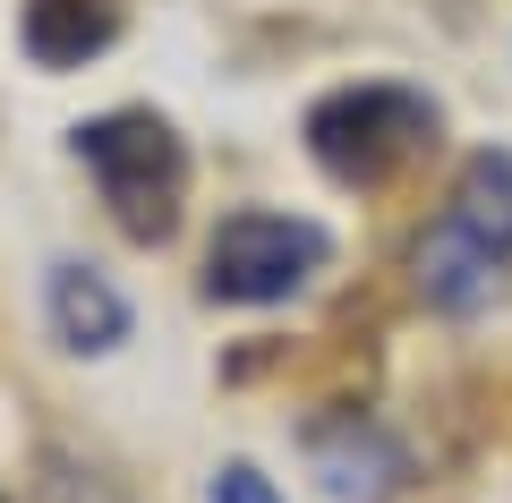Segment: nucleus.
I'll return each instance as SVG.
<instances>
[{
	"label": "nucleus",
	"mask_w": 512,
	"mask_h": 503,
	"mask_svg": "<svg viewBox=\"0 0 512 503\" xmlns=\"http://www.w3.org/2000/svg\"><path fill=\"white\" fill-rule=\"evenodd\" d=\"M0 503H9V495H0Z\"/></svg>",
	"instance_id": "obj_11"
},
{
	"label": "nucleus",
	"mask_w": 512,
	"mask_h": 503,
	"mask_svg": "<svg viewBox=\"0 0 512 503\" xmlns=\"http://www.w3.org/2000/svg\"><path fill=\"white\" fill-rule=\"evenodd\" d=\"M77 162H86L94 197H103V214L120 222L137 248H163L171 231H180V205H188V145L180 128L163 120V111H94V120L69 128Z\"/></svg>",
	"instance_id": "obj_1"
},
{
	"label": "nucleus",
	"mask_w": 512,
	"mask_h": 503,
	"mask_svg": "<svg viewBox=\"0 0 512 503\" xmlns=\"http://www.w3.org/2000/svg\"><path fill=\"white\" fill-rule=\"evenodd\" d=\"M308 469L333 503H393L410 486V444L376 410H342L308 427Z\"/></svg>",
	"instance_id": "obj_4"
},
{
	"label": "nucleus",
	"mask_w": 512,
	"mask_h": 503,
	"mask_svg": "<svg viewBox=\"0 0 512 503\" xmlns=\"http://www.w3.org/2000/svg\"><path fill=\"white\" fill-rule=\"evenodd\" d=\"M325 265H333L325 222L248 205V214H222L214 248H205V299L214 307H274V299H291V290H308Z\"/></svg>",
	"instance_id": "obj_3"
},
{
	"label": "nucleus",
	"mask_w": 512,
	"mask_h": 503,
	"mask_svg": "<svg viewBox=\"0 0 512 503\" xmlns=\"http://www.w3.org/2000/svg\"><path fill=\"white\" fill-rule=\"evenodd\" d=\"M205 503H282V495H274V478H265V469L231 461V469H214V486H205Z\"/></svg>",
	"instance_id": "obj_10"
},
{
	"label": "nucleus",
	"mask_w": 512,
	"mask_h": 503,
	"mask_svg": "<svg viewBox=\"0 0 512 503\" xmlns=\"http://www.w3.org/2000/svg\"><path fill=\"white\" fill-rule=\"evenodd\" d=\"M128 0H26L18 9V43L35 69H86L94 52H111Z\"/></svg>",
	"instance_id": "obj_7"
},
{
	"label": "nucleus",
	"mask_w": 512,
	"mask_h": 503,
	"mask_svg": "<svg viewBox=\"0 0 512 503\" xmlns=\"http://www.w3.org/2000/svg\"><path fill=\"white\" fill-rule=\"evenodd\" d=\"M43 316H52V342L77 350V359H111V350L128 342V299L111 273L77 265V256H60L52 282H43Z\"/></svg>",
	"instance_id": "obj_5"
},
{
	"label": "nucleus",
	"mask_w": 512,
	"mask_h": 503,
	"mask_svg": "<svg viewBox=\"0 0 512 503\" xmlns=\"http://www.w3.org/2000/svg\"><path fill=\"white\" fill-rule=\"evenodd\" d=\"M436 94L393 86V77H367V86H333L308 111V154L333 188H384L402 180L410 162L436 145Z\"/></svg>",
	"instance_id": "obj_2"
},
{
	"label": "nucleus",
	"mask_w": 512,
	"mask_h": 503,
	"mask_svg": "<svg viewBox=\"0 0 512 503\" xmlns=\"http://www.w3.org/2000/svg\"><path fill=\"white\" fill-rule=\"evenodd\" d=\"M26 503H128V486L111 478L103 461H86V452L43 444L35 452V495H26Z\"/></svg>",
	"instance_id": "obj_9"
},
{
	"label": "nucleus",
	"mask_w": 512,
	"mask_h": 503,
	"mask_svg": "<svg viewBox=\"0 0 512 503\" xmlns=\"http://www.w3.org/2000/svg\"><path fill=\"white\" fill-rule=\"evenodd\" d=\"M470 248H487L495 265H512V145H478L470 162H461L453 197H444V214Z\"/></svg>",
	"instance_id": "obj_8"
},
{
	"label": "nucleus",
	"mask_w": 512,
	"mask_h": 503,
	"mask_svg": "<svg viewBox=\"0 0 512 503\" xmlns=\"http://www.w3.org/2000/svg\"><path fill=\"white\" fill-rule=\"evenodd\" d=\"M410 273H419V299L436 307V316H487L495 290H504V265H495L487 248H470V239L453 231V222H436V231L410 248Z\"/></svg>",
	"instance_id": "obj_6"
}]
</instances>
